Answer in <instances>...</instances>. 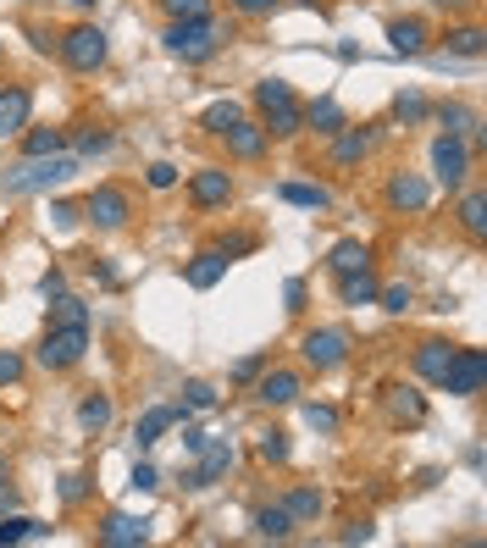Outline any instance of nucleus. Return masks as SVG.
I'll use <instances>...</instances> for the list:
<instances>
[{"instance_id": "13d9d810", "label": "nucleus", "mask_w": 487, "mask_h": 548, "mask_svg": "<svg viewBox=\"0 0 487 548\" xmlns=\"http://www.w3.org/2000/svg\"><path fill=\"white\" fill-rule=\"evenodd\" d=\"M28 39H34V50H50V45H56V34H50V28H28Z\"/></svg>"}, {"instance_id": "6e6552de", "label": "nucleus", "mask_w": 487, "mask_h": 548, "mask_svg": "<svg viewBox=\"0 0 487 548\" xmlns=\"http://www.w3.org/2000/svg\"><path fill=\"white\" fill-rule=\"evenodd\" d=\"M432 172H438L443 189H465V178H471V144L460 133H438L432 139Z\"/></svg>"}, {"instance_id": "864d4df0", "label": "nucleus", "mask_w": 487, "mask_h": 548, "mask_svg": "<svg viewBox=\"0 0 487 548\" xmlns=\"http://www.w3.org/2000/svg\"><path fill=\"white\" fill-rule=\"evenodd\" d=\"M305 294H310V288H305V277H288V283H283L288 310H305Z\"/></svg>"}, {"instance_id": "20e7f679", "label": "nucleus", "mask_w": 487, "mask_h": 548, "mask_svg": "<svg viewBox=\"0 0 487 548\" xmlns=\"http://www.w3.org/2000/svg\"><path fill=\"white\" fill-rule=\"evenodd\" d=\"M56 50H61V61H67L72 72H100V67H106V56H111L106 28H100V23H72L67 34H56Z\"/></svg>"}, {"instance_id": "7ed1b4c3", "label": "nucleus", "mask_w": 487, "mask_h": 548, "mask_svg": "<svg viewBox=\"0 0 487 548\" xmlns=\"http://www.w3.org/2000/svg\"><path fill=\"white\" fill-rule=\"evenodd\" d=\"M161 39H167V50H172L178 61L200 67V61H211L216 50H222L227 34H222V23H216V17H200V23H172Z\"/></svg>"}, {"instance_id": "4be33fe9", "label": "nucleus", "mask_w": 487, "mask_h": 548, "mask_svg": "<svg viewBox=\"0 0 487 548\" xmlns=\"http://www.w3.org/2000/svg\"><path fill=\"white\" fill-rule=\"evenodd\" d=\"M382 405H388V416L399 421V427H421V421H427V399L416 394V388H388V394H382Z\"/></svg>"}, {"instance_id": "e433bc0d", "label": "nucleus", "mask_w": 487, "mask_h": 548, "mask_svg": "<svg viewBox=\"0 0 487 548\" xmlns=\"http://www.w3.org/2000/svg\"><path fill=\"white\" fill-rule=\"evenodd\" d=\"M72 150H78V161H89V155H106V150H111V133H106V128H78V133H72Z\"/></svg>"}, {"instance_id": "052dcab7", "label": "nucleus", "mask_w": 487, "mask_h": 548, "mask_svg": "<svg viewBox=\"0 0 487 548\" xmlns=\"http://www.w3.org/2000/svg\"><path fill=\"white\" fill-rule=\"evenodd\" d=\"M0 482H12V460H6V449H0Z\"/></svg>"}, {"instance_id": "bf43d9fd", "label": "nucleus", "mask_w": 487, "mask_h": 548, "mask_svg": "<svg viewBox=\"0 0 487 548\" xmlns=\"http://www.w3.org/2000/svg\"><path fill=\"white\" fill-rule=\"evenodd\" d=\"M6 510H17V488H12V482H0V515H6Z\"/></svg>"}, {"instance_id": "37998d69", "label": "nucleus", "mask_w": 487, "mask_h": 548, "mask_svg": "<svg viewBox=\"0 0 487 548\" xmlns=\"http://www.w3.org/2000/svg\"><path fill=\"white\" fill-rule=\"evenodd\" d=\"M211 405H216L211 382H183V410H211Z\"/></svg>"}, {"instance_id": "58836bf2", "label": "nucleus", "mask_w": 487, "mask_h": 548, "mask_svg": "<svg viewBox=\"0 0 487 548\" xmlns=\"http://www.w3.org/2000/svg\"><path fill=\"white\" fill-rule=\"evenodd\" d=\"M161 12L172 23H200V17H211V0H161Z\"/></svg>"}, {"instance_id": "1a4fd4ad", "label": "nucleus", "mask_w": 487, "mask_h": 548, "mask_svg": "<svg viewBox=\"0 0 487 548\" xmlns=\"http://www.w3.org/2000/svg\"><path fill=\"white\" fill-rule=\"evenodd\" d=\"M84 216L100 227V233H122V227H128V216H133L128 189H117V183H100V189H89Z\"/></svg>"}, {"instance_id": "79ce46f5", "label": "nucleus", "mask_w": 487, "mask_h": 548, "mask_svg": "<svg viewBox=\"0 0 487 548\" xmlns=\"http://www.w3.org/2000/svg\"><path fill=\"white\" fill-rule=\"evenodd\" d=\"M305 427H310V432H338V410L310 399V405H305Z\"/></svg>"}, {"instance_id": "a19ab883", "label": "nucleus", "mask_w": 487, "mask_h": 548, "mask_svg": "<svg viewBox=\"0 0 487 548\" xmlns=\"http://www.w3.org/2000/svg\"><path fill=\"white\" fill-rule=\"evenodd\" d=\"M393 117H399L404 128H416V122H427V100H421L416 89H410V95H399V100H393Z\"/></svg>"}, {"instance_id": "a211bd4d", "label": "nucleus", "mask_w": 487, "mask_h": 548, "mask_svg": "<svg viewBox=\"0 0 487 548\" xmlns=\"http://www.w3.org/2000/svg\"><path fill=\"white\" fill-rule=\"evenodd\" d=\"M449 360H454V344H449V338H421V344L410 349V366H416L421 382H438Z\"/></svg>"}, {"instance_id": "39448f33", "label": "nucleus", "mask_w": 487, "mask_h": 548, "mask_svg": "<svg viewBox=\"0 0 487 548\" xmlns=\"http://www.w3.org/2000/svg\"><path fill=\"white\" fill-rule=\"evenodd\" d=\"M84 349H89V327H45L34 344V360L45 371H72L84 360Z\"/></svg>"}, {"instance_id": "4d7b16f0", "label": "nucleus", "mask_w": 487, "mask_h": 548, "mask_svg": "<svg viewBox=\"0 0 487 548\" xmlns=\"http://www.w3.org/2000/svg\"><path fill=\"white\" fill-rule=\"evenodd\" d=\"M183 449L200 454V449H205V432H200V427H183Z\"/></svg>"}, {"instance_id": "a18cd8bd", "label": "nucleus", "mask_w": 487, "mask_h": 548, "mask_svg": "<svg viewBox=\"0 0 487 548\" xmlns=\"http://www.w3.org/2000/svg\"><path fill=\"white\" fill-rule=\"evenodd\" d=\"M144 183H150V189H178V167H172V161H150V172H144Z\"/></svg>"}, {"instance_id": "9b49d317", "label": "nucleus", "mask_w": 487, "mask_h": 548, "mask_svg": "<svg viewBox=\"0 0 487 548\" xmlns=\"http://www.w3.org/2000/svg\"><path fill=\"white\" fill-rule=\"evenodd\" d=\"M216 139L227 144V155H233V161H261V155H266V144H272V133H266L261 122L238 117V122H227V128L216 133Z\"/></svg>"}, {"instance_id": "cd10ccee", "label": "nucleus", "mask_w": 487, "mask_h": 548, "mask_svg": "<svg viewBox=\"0 0 487 548\" xmlns=\"http://www.w3.org/2000/svg\"><path fill=\"white\" fill-rule=\"evenodd\" d=\"M327 266H333L338 277H344V272H360V266H371V244H360V239H338L333 250H327Z\"/></svg>"}, {"instance_id": "680f3d73", "label": "nucleus", "mask_w": 487, "mask_h": 548, "mask_svg": "<svg viewBox=\"0 0 487 548\" xmlns=\"http://www.w3.org/2000/svg\"><path fill=\"white\" fill-rule=\"evenodd\" d=\"M72 6H78V12H95V6H100V0H72Z\"/></svg>"}, {"instance_id": "7c9ffc66", "label": "nucleus", "mask_w": 487, "mask_h": 548, "mask_svg": "<svg viewBox=\"0 0 487 548\" xmlns=\"http://www.w3.org/2000/svg\"><path fill=\"white\" fill-rule=\"evenodd\" d=\"M45 532H50V526L34 521V515H12V510L0 515V548H6V543H28V537H45Z\"/></svg>"}, {"instance_id": "c85d7f7f", "label": "nucleus", "mask_w": 487, "mask_h": 548, "mask_svg": "<svg viewBox=\"0 0 487 548\" xmlns=\"http://www.w3.org/2000/svg\"><path fill=\"white\" fill-rule=\"evenodd\" d=\"M460 227L471 233L476 244L487 239V194H482V189H465V200H460Z\"/></svg>"}, {"instance_id": "6e6d98bb", "label": "nucleus", "mask_w": 487, "mask_h": 548, "mask_svg": "<svg viewBox=\"0 0 487 548\" xmlns=\"http://www.w3.org/2000/svg\"><path fill=\"white\" fill-rule=\"evenodd\" d=\"M338 543H371V521H349Z\"/></svg>"}, {"instance_id": "8fccbe9b", "label": "nucleus", "mask_w": 487, "mask_h": 548, "mask_svg": "<svg viewBox=\"0 0 487 548\" xmlns=\"http://www.w3.org/2000/svg\"><path fill=\"white\" fill-rule=\"evenodd\" d=\"M39 294H45V299H61V294H67V272H61V266H50V272L39 277Z\"/></svg>"}, {"instance_id": "0eeeda50", "label": "nucleus", "mask_w": 487, "mask_h": 548, "mask_svg": "<svg viewBox=\"0 0 487 548\" xmlns=\"http://www.w3.org/2000/svg\"><path fill=\"white\" fill-rule=\"evenodd\" d=\"M482 382H487V355H482V349H454V360L443 366L438 388L449 399H476V394H482Z\"/></svg>"}, {"instance_id": "dca6fc26", "label": "nucleus", "mask_w": 487, "mask_h": 548, "mask_svg": "<svg viewBox=\"0 0 487 548\" xmlns=\"http://www.w3.org/2000/svg\"><path fill=\"white\" fill-rule=\"evenodd\" d=\"M34 117V89L28 84H6L0 89V139H17Z\"/></svg>"}, {"instance_id": "4468645a", "label": "nucleus", "mask_w": 487, "mask_h": 548, "mask_svg": "<svg viewBox=\"0 0 487 548\" xmlns=\"http://www.w3.org/2000/svg\"><path fill=\"white\" fill-rule=\"evenodd\" d=\"M227 471H233V443H222V438H205L200 465H194V471H183V488H211L216 477H227Z\"/></svg>"}, {"instance_id": "c9c22d12", "label": "nucleus", "mask_w": 487, "mask_h": 548, "mask_svg": "<svg viewBox=\"0 0 487 548\" xmlns=\"http://www.w3.org/2000/svg\"><path fill=\"white\" fill-rule=\"evenodd\" d=\"M238 117H244V111H238V100H211V106L200 111V128L205 133H222L227 122H238Z\"/></svg>"}, {"instance_id": "3c124183", "label": "nucleus", "mask_w": 487, "mask_h": 548, "mask_svg": "<svg viewBox=\"0 0 487 548\" xmlns=\"http://www.w3.org/2000/svg\"><path fill=\"white\" fill-rule=\"evenodd\" d=\"M89 499V477H61V504H84Z\"/></svg>"}, {"instance_id": "2f4dec72", "label": "nucleus", "mask_w": 487, "mask_h": 548, "mask_svg": "<svg viewBox=\"0 0 487 548\" xmlns=\"http://www.w3.org/2000/svg\"><path fill=\"white\" fill-rule=\"evenodd\" d=\"M111 416H117V405H111V394H89L84 405H78V427L84 432H106Z\"/></svg>"}, {"instance_id": "473e14b6", "label": "nucleus", "mask_w": 487, "mask_h": 548, "mask_svg": "<svg viewBox=\"0 0 487 548\" xmlns=\"http://www.w3.org/2000/svg\"><path fill=\"white\" fill-rule=\"evenodd\" d=\"M50 327H89V305L78 294L50 299Z\"/></svg>"}, {"instance_id": "c756f323", "label": "nucleus", "mask_w": 487, "mask_h": 548, "mask_svg": "<svg viewBox=\"0 0 487 548\" xmlns=\"http://www.w3.org/2000/svg\"><path fill=\"white\" fill-rule=\"evenodd\" d=\"M283 510L294 515V526H310L321 510H327V499H321V488H294V493L283 499Z\"/></svg>"}, {"instance_id": "b1692460", "label": "nucleus", "mask_w": 487, "mask_h": 548, "mask_svg": "<svg viewBox=\"0 0 487 548\" xmlns=\"http://www.w3.org/2000/svg\"><path fill=\"white\" fill-rule=\"evenodd\" d=\"M438 122H443V133H460L471 150L482 144V122H476V111L460 106V100H443V106H438Z\"/></svg>"}, {"instance_id": "09e8293b", "label": "nucleus", "mask_w": 487, "mask_h": 548, "mask_svg": "<svg viewBox=\"0 0 487 548\" xmlns=\"http://www.w3.org/2000/svg\"><path fill=\"white\" fill-rule=\"evenodd\" d=\"M255 244H261V239H255V233H233V239H222V244H216V250H222L227 261H238V255H250Z\"/></svg>"}, {"instance_id": "49530a36", "label": "nucleus", "mask_w": 487, "mask_h": 548, "mask_svg": "<svg viewBox=\"0 0 487 548\" xmlns=\"http://www.w3.org/2000/svg\"><path fill=\"white\" fill-rule=\"evenodd\" d=\"M128 488L133 493H155V488H161V471H155V465H133V471H128Z\"/></svg>"}, {"instance_id": "ea45409f", "label": "nucleus", "mask_w": 487, "mask_h": 548, "mask_svg": "<svg viewBox=\"0 0 487 548\" xmlns=\"http://www.w3.org/2000/svg\"><path fill=\"white\" fill-rule=\"evenodd\" d=\"M255 454H261L266 465H288V432H261V438H255Z\"/></svg>"}, {"instance_id": "393cba45", "label": "nucleus", "mask_w": 487, "mask_h": 548, "mask_svg": "<svg viewBox=\"0 0 487 548\" xmlns=\"http://www.w3.org/2000/svg\"><path fill=\"white\" fill-rule=\"evenodd\" d=\"M305 128H316L321 139H333L338 128H349V117H344V106H338L333 95H321V100H310V106H305Z\"/></svg>"}, {"instance_id": "2eb2a0df", "label": "nucleus", "mask_w": 487, "mask_h": 548, "mask_svg": "<svg viewBox=\"0 0 487 548\" xmlns=\"http://www.w3.org/2000/svg\"><path fill=\"white\" fill-rule=\"evenodd\" d=\"M100 548H139V543H150V521L144 515H122V510H111L106 521H100Z\"/></svg>"}, {"instance_id": "aec40b11", "label": "nucleus", "mask_w": 487, "mask_h": 548, "mask_svg": "<svg viewBox=\"0 0 487 548\" xmlns=\"http://www.w3.org/2000/svg\"><path fill=\"white\" fill-rule=\"evenodd\" d=\"M227 266H233V261H227V255L211 244V250H200L189 266H183V283H189V288H200V294H205V288H216V283L227 277Z\"/></svg>"}, {"instance_id": "6ab92c4d", "label": "nucleus", "mask_w": 487, "mask_h": 548, "mask_svg": "<svg viewBox=\"0 0 487 548\" xmlns=\"http://www.w3.org/2000/svg\"><path fill=\"white\" fill-rule=\"evenodd\" d=\"M427 23L421 17H393L388 23V50L393 56H427Z\"/></svg>"}, {"instance_id": "f8f14e48", "label": "nucleus", "mask_w": 487, "mask_h": 548, "mask_svg": "<svg viewBox=\"0 0 487 548\" xmlns=\"http://www.w3.org/2000/svg\"><path fill=\"white\" fill-rule=\"evenodd\" d=\"M189 200L200 205V211H222V205L233 200V172H227V167L189 172Z\"/></svg>"}, {"instance_id": "5fc2aeb1", "label": "nucleus", "mask_w": 487, "mask_h": 548, "mask_svg": "<svg viewBox=\"0 0 487 548\" xmlns=\"http://www.w3.org/2000/svg\"><path fill=\"white\" fill-rule=\"evenodd\" d=\"M233 12L238 17H266V12H277V0H233Z\"/></svg>"}, {"instance_id": "72a5a7b5", "label": "nucleus", "mask_w": 487, "mask_h": 548, "mask_svg": "<svg viewBox=\"0 0 487 548\" xmlns=\"http://www.w3.org/2000/svg\"><path fill=\"white\" fill-rule=\"evenodd\" d=\"M67 128H23V155H61Z\"/></svg>"}, {"instance_id": "e2e57ef3", "label": "nucleus", "mask_w": 487, "mask_h": 548, "mask_svg": "<svg viewBox=\"0 0 487 548\" xmlns=\"http://www.w3.org/2000/svg\"><path fill=\"white\" fill-rule=\"evenodd\" d=\"M432 6H471V0H432Z\"/></svg>"}, {"instance_id": "9d476101", "label": "nucleus", "mask_w": 487, "mask_h": 548, "mask_svg": "<svg viewBox=\"0 0 487 548\" xmlns=\"http://www.w3.org/2000/svg\"><path fill=\"white\" fill-rule=\"evenodd\" d=\"M255 388V405H266V410H283V405H294L299 394H305V377H299V371H261V377L250 382Z\"/></svg>"}, {"instance_id": "bb28decb", "label": "nucleus", "mask_w": 487, "mask_h": 548, "mask_svg": "<svg viewBox=\"0 0 487 548\" xmlns=\"http://www.w3.org/2000/svg\"><path fill=\"white\" fill-rule=\"evenodd\" d=\"M277 200L299 205V211H333V194L321 189V183H283V189H277Z\"/></svg>"}, {"instance_id": "de8ad7c7", "label": "nucleus", "mask_w": 487, "mask_h": 548, "mask_svg": "<svg viewBox=\"0 0 487 548\" xmlns=\"http://www.w3.org/2000/svg\"><path fill=\"white\" fill-rule=\"evenodd\" d=\"M23 366H28V360L17 355V349H0V388H12V382L23 377Z\"/></svg>"}, {"instance_id": "f257e3e1", "label": "nucleus", "mask_w": 487, "mask_h": 548, "mask_svg": "<svg viewBox=\"0 0 487 548\" xmlns=\"http://www.w3.org/2000/svg\"><path fill=\"white\" fill-rule=\"evenodd\" d=\"M67 178H78V155H28L23 167H12L0 178V194H12V200H23V194H50Z\"/></svg>"}, {"instance_id": "423d86ee", "label": "nucleus", "mask_w": 487, "mask_h": 548, "mask_svg": "<svg viewBox=\"0 0 487 548\" xmlns=\"http://www.w3.org/2000/svg\"><path fill=\"white\" fill-rule=\"evenodd\" d=\"M349 349H355V338H349L344 327H310V333L299 338V355H305L310 371H338L349 360Z\"/></svg>"}, {"instance_id": "5701e85b", "label": "nucleus", "mask_w": 487, "mask_h": 548, "mask_svg": "<svg viewBox=\"0 0 487 548\" xmlns=\"http://www.w3.org/2000/svg\"><path fill=\"white\" fill-rule=\"evenodd\" d=\"M377 277H371V266H360V272H344L338 277V305L360 310V305H377Z\"/></svg>"}, {"instance_id": "c03bdc74", "label": "nucleus", "mask_w": 487, "mask_h": 548, "mask_svg": "<svg viewBox=\"0 0 487 548\" xmlns=\"http://www.w3.org/2000/svg\"><path fill=\"white\" fill-rule=\"evenodd\" d=\"M78 216H84V211H78L72 200H50V227H56V233H72V227H78Z\"/></svg>"}, {"instance_id": "f3484780", "label": "nucleus", "mask_w": 487, "mask_h": 548, "mask_svg": "<svg viewBox=\"0 0 487 548\" xmlns=\"http://www.w3.org/2000/svg\"><path fill=\"white\" fill-rule=\"evenodd\" d=\"M183 416H189L183 405H155V410H144L139 427H133V449H139V454H144V449H155V443L167 438V432L178 427Z\"/></svg>"}, {"instance_id": "a878e982", "label": "nucleus", "mask_w": 487, "mask_h": 548, "mask_svg": "<svg viewBox=\"0 0 487 548\" xmlns=\"http://www.w3.org/2000/svg\"><path fill=\"white\" fill-rule=\"evenodd\" d=\"M255 537H266V543H288V537H294V515H288L283 504L255 510Z\"/></svg>"}, {"instance_id": "f03ea898", "label": "nucleus", "mask_w": 487, "mask_h": 548, "mask_svg": "<svg viewBox=\"0 0 487 548\" xmlns=\"http://www.w3.org/2000/svg\"><path fill=\"white\" fill-rule=\"evenodd\" d=\"M250 100H255L261 128L272 133V139H294V133H305V106L294 100V84H288V78H261Z\"/></svg>"}, {"instance_id": "412c9836", "label": "nucleus", "mask_w": 487, "mask_h": 548, "mask_svg": "<svg viewBox=\"0 0 487 548\" xmlns=\"http://www.w3.org/2000/svg\"><path fill=\"white\" fill-rule=\"evenodd\" d=\"M371 144H377L371 128H338L333 133V167H360L371 155Z\"/></svg>"}, {"instance_id": "ddd939ff", "label": "nucleus", "mask_w": 487, "mask_h": 548, "mask_svg": "<svg viewBox=\"0 0 487 548\" xmlns=\"http://www.w3.org/2000/svg\"><path fill=\"white\" fill-rule=\"evenodd\" d=\"M427 200H432V183L421 178V172H393L388 189H382V205H388V211H427Z\"/></svg>"}, {"instance_id": "4c0bfd02", "label": "nucleus", "mask_w": 487, "mask_h": 548, "mask_svg": "<svg viewBox=\"0 0 487 548\" xmlns=\"http://www.w3.org/2000/svg\"><path fill=\"white\" fill-rule=\"evenodd\" d=\"M377 305L388 310V316H404V310L416 305V288H410V283H388V288H377Z\"/></svg>"}, {"instance_id": "603ef678", "label": "nucleus", "mask_w": 487, "mask_h": 548, "mask_svg": "<svg viewBox=\"0 0 487 548\" xmlns=\"http://www.w3.org/2000/svg\"><path fill=\"white\" fill-rule=\"evenodd\" d=\"M261 371H266V355H244V360L233 366V382H255Z\"/></svg>"}, {"instance_id": "f704fd0d", "label": "nucleus", "mask_w": 487, "mask_h": 548, "mask_svg": "<svg viewBox=\"0 0 487 548\" xmlns=\"http://www.w3.org/2000/svg\"><path fill=\"white\" fill-rule=\"evenodd\" d=\"M482 50H487V34H482V28H454V34H449V56L476 61Z\"/></svg>"}]
</instances>
